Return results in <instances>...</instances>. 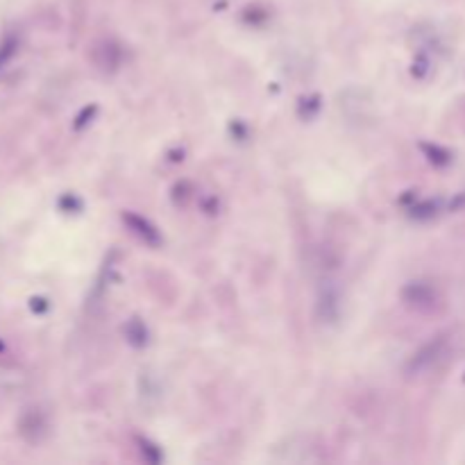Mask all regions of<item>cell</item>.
I'll use <instances>...</instances> for the list:
<instances>
[{"label": "cell", "mask_w": 465, "mask_h": 465, "mask_svg": "<svg viewBox=\"0 0 465 465\" xmlns=\"http://www.w3.org/2000/svg\"><path fill=\"white\" fill-rule=\"evenodd\" d=\"M445 354H447V339L440 336V339H436L433 343L424 345V348L413 356L409 363V374L411 377H420V374L431 372L445 359Z\"/></svg>", "instance_id": "obj_1"}]
</instances>
